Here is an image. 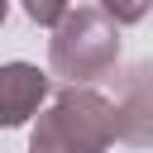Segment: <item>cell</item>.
I'll return each instance as SVG.
<instances>
[{"mask_svg":"<svg viewBox=\"0 0 153 153\" xmlns=\"http://www.w3.org/2000/svg\"><path fill=\"white\" fill-rule=\"evenodd\" d=\"M120 139V105L91 86H67L38 115L29 153H105Z\"/></svg>","mask_w":153,"mask_h":153,"instance_id":"6da1fadb","label":"cell"},{"mask_svg":"<svg viewBox=\"0 0 153 153\" xmlns=\"http://www.w3.org/2000/svg\"><path fill=\"white\" fill-rule=\"evenodd\" d=\"M120 62V29L96 10H67L57 24H53V38H48V67L57 76H67L72 86H91L100 76H110Z\"/></svg>","mask_w":153,"mask_h":153,"instance_id":"7a4b0ae2","label":"cell"},{"mask_svg":"<svg viewBox=\"0 0 153 153\" xmlns=\"http://www.w3.org/2000/svg\"><path fill=\"white\" fill-rule=\"evenodd\" d=\"M43 100H48V76L33 62H5L0 67V129L29 124V115H38Z\"/></svg>","mask_w":153,"mask_h":153,"instance_id":"3957f363","label":"cell"},{"mask_svg":"<svg viewBox=\"0 0 153 153\" xmlns=\"http://www.w3.org/2000/svg\"><path fill=\"white\" fill-rule=\"evenodd\" d=\"M96 10H100V14H105L115 29H120V24H139V19L153 10V0H100Z\"/></svg>","mask_w":153,"mask_h":153,"instance_id":"277c9868","label":"cell"},{"mask_svg":"<svg viewBox=\"0 0 153 153\" xmlns=\"http://www.w3.org/2000/svg\"><path fill=\"white\" fill-rule=\"evenodd\" d=\"M19 5H24V14H29L33 24H43V29H53V24L72 10L67 0H19Z\"/></svg>","mask_w":153,"mask_h":153,"instance_id":"5b68a950","label":"cell"},{"mask_svg":"<svg viewBox=\"0 0 153 153\" xmlns=\"http://www.w3.org/2000/svg\"><path fill=\"white\" fill-rule=\"evenodd\" d=\"M5 14H10V0H0V24H5Z\"/></svg>","mask_w":153,"mask_h":153,"instance_id":"8992f818","label":"cell"}]
</instances>
